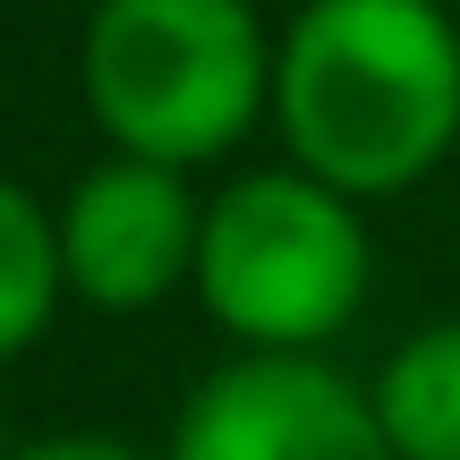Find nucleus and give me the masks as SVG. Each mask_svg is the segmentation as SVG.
I'll return each instance as SVG.
<instances>
[{
	"mask_svg": "<svg viewBox=\"0 0 460 460\" xmlns=\"http://www.w3.org/2000/svg\"><path fill=\"white\" fill-rule=\"evenodd\" d=\"M77 94L111 154L188 171L273 111V34L247 0H94Z\"/></svg>",
	"mask_w": 460,
	"mask_h": 460,
	"instance_id": "obj_2",
	"label": "nucleus"
},
{
	"mask_svg": "<svg viewBox=\"0 0 460 460\" xmlns=\"http://www.w3.org/2000/svg\"><path fill=\"white\" fill-rule=\"evenodd\" d=\"M0 460H9V418H0Z\"/></svg>",
	"mask_w": 460,
	"mask_h": 460,
	"instance_id": "obj_9",
	"label": "nucleus"
},
{
	"mask_svg": "<svg viewBox=\"0 0 460 460\" xmlns=\"http://www.w3.org/2000/svg\"><path fill=\"white\" fill-rule=\"evenodd\" d=\"M367 222L358 197L324 188L315 171H239L197 230L205 315L239 349H324L367 298Z\"/></svg>",
	"mask_w": 460,
	"mask_h": 460,
	"instance_id": "obj_3",
	"label": "nucleus"
},
{
	"mask_svg": "<svg viewBox=\"0 0 460 460\" xmlns=\"http://www.w3.org/2000/svg\"><path fill=\"white\" fill-rule=\"evenodd\" d=\"M452 26H460V0H452Z\"/></svg>",
	"mask_w": 460,
	"mask_h": 460,
	"instance_id": "obj_10",
	"label": "nucleus"
},
{
	"mask_svg": "<svg viewBox=\"0 0 460 460\" xmlns=\"http://www.w3.org/2000/svg\"><path fill=\"white\" fill-rule=\"evenodd\" d=\"M60 273L68 298H85L94 315H146L171 290L197 281V230L205 205L188 188V171L111 154L60 197Z\"/></svg>",
	"mask_w": 460,
	"mask_h": 460,
	"instance_id": "obj_5",
	"label": "nucleus"
},
{
	"mask_svg": "<svg viewBox=\"0 0 460 460\" xmlns=\"http://www.w3.org/2000/svg\"><path fill=\"white\" fill-rule=\"evenodd\" d=\"M273 119L298 171L401 197L460 146V26L435 0H307L273 43Z\"/></svg>",
	"mask_w": 460,
	"mask_h": 460,
	"instance_id": "obj_1",
	"label": "nucleus"
},
{
	"mask_svg": "<svg viewBox=\"0 0 460 460\" xmlns=\"http://www.w3.org/2000/svg\"><path fill=\"white\" fill-rule=\"evenodd\" d=\"M393 460H460V315L410 332L367 384Z\"/></svg>",
	"mask_w": 460,
	"mask_h": 460,
	"instance_id": "obj_6",
	"label": "nucleus"
},
{
	"mask_svg": "<svg viewBox=\"0 0 460 460\" xmlns=\"http://www.w3.org/2000/svg\"><path fill=\"white\" fill-rule=\"evenodd\" d=\"M9 460H146V452H137L128 435L85 427V435H34V444H9Z\"/></svg>",
	"mask_w": 460,
	"mask_h": 460,
	"instance_id": "obj_8",
	"label": "nucleus"
},
{
	"mask_svg": "<svg viewBox=\"0 0 460 460\" xmlns=\"http://www.w3.org/2000/svg\"><path fill=\"white\" fill-rule=\"evenodd\" d=\"M163 460H393V444L324 349H239L180 401Z\"/></svg>",
	"mask_w": 460,
	"mask_h": 460,
	"instance_id": "obj_4",
	"label": "nucleus"
},
{
	"mask_svg": "<svg viewBox=\"0 0 460 460\" xmlns=\"http://www.w3.org/2000/svg\"><path fill=\"white\" fill-rule=\"evenodd\" d=\"M68 273H60V222L0 180V358H17L26 341H43V324L60 315Z\"/></svg>",
	"mask_w": 460,
	"mask_h": 460,
	"instance_id": "obj_7",
	"label": "nucleus"
}]
</instances>
